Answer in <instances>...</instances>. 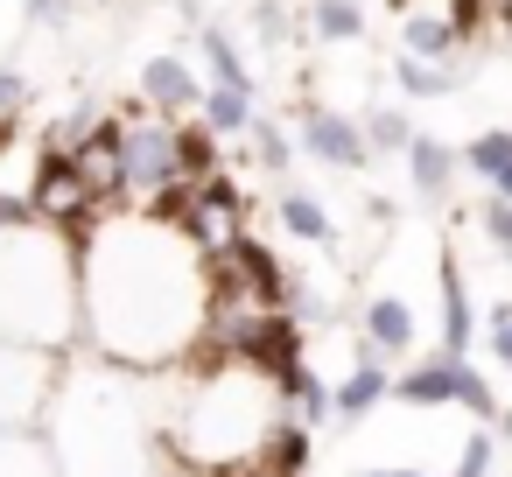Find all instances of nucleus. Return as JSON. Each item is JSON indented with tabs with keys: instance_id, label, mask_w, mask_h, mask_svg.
I'll return each instance as SVG.
<instances>
[{
	"instance_id": "obj_1",
	"label": "nucleus",
	"mask_w": 512,
	"mask_h": 477,
	"mask_svg": "<svg viewBox=\"0 0 512 477\" xmlns=\"http://www.w3.org/2000/svg\"><path fill=\"white\" fill-rule=\"evenodd\" d=\"M211 267L204 246L169 218H127L113 239L92 246L85 267V309L113 358L162 365L204 330Z\"/></svg>"
},
{
	"instance_id": "obj_2",
	"label": "nucleus",
	"mask_w": 512,
	"mask_h": 477,
	"mask_svg": "<svg viewBox=\"0 0 512 477\" xmlns=\"http://www.w3.org/2000/svg\"><path fill=\"white\" fill-rule=\"evenodd\" d=\"M120 183L127 190H169L183 183V162H176V127L169 120H127L120 127Z\"/></svg>"
},
{
	"instance_id": "obj_3",
	"label": "nucleus",
	"mask_w": 512,
	"mask_h": 477,
	"mask_svg": "<svg viewBox=\"0 0 512 477\" xmlns=\"http://www.w3.org/2000/svg\"><path fill=\"white\" fill-rule=\"evenodd\" d=\"M295 134H302V155H316L323 169H365V162H372V148H365V134H358L351 113L302 106V113H295Z\"/></svg>"
},
{
	"instance_id": "obj_4",
	"label": "nucleus",
	"mask_w": 512,
	"mask_h": 477,
	"mask_svg": "<svg viewBox=\"0 0 512 477\" xmlns=\"http://www.w3.org/2000/svg\"><path fill=\"white\" fill-rule=\"evenodd\" d=\"M50 393V365L29 344H0V421H29Z\"/></svg>"
},
{
	"instance_id": "obj_5",
	"label": "nucleus",
	"mask_w": 512,
	"mask_h": 477,
	"mask_svg": "<svg viewBox=\"0 0 512 477\" xmlns=\"http://www.w3.org/2000/svg\"><path fill=\"white\" fill-rule=\"evenodd\" d=\"M463 379H470V365L435 351V358H414V365L393 379V400H400V407H449V400L463 393Z\"/></svg>"
},
{
	"instance_id": "obj_6",
	"label": "nucleus",
	"mask_w": 512,
	"mask_h": 477,
	"mask_svg": "<svg viewBox=\"0 0 512 477\" xmlns=\"http://www.w3.org/2000/svg\"><path fill=\"white\" fill-rule=\"evenodd\" d=\"M400 162H407V183H414V197H421V204H442V197H449V183H456V169H463V162H456V148H449V141H435V134H414Z\"/></svg>"
},
{
	"instance_id": "obj_7",
	"label": "nucleus",
	"mask_w": 512,
	"mask_h": 477,
	"mask_svg": "<svg viewBox=\"0 0 512 477\" xmlns=\"http://www.w3.org/2000/svg\"><path fill=\"white\" fill-rule=\"evenodd\" d=\"M358 337L379 351V365L400 358V351H414V302H400V295H372L365 316H358Z\"/></svg>"
},
{
	"instance_id": "obj_8",
	"label": "nucleus",
	"mask_w": 512,
	"mask_h": 477,
	"mask_svg": "<svg viewBox=\"0 0 512 477\" xmlns=\"http://www.w3.org/2000/svg\"><path fill=\"white\" fill-rule=\"evenodd\" d=\"M141 99H148L155 113H190V106L204 99V85H197V71H190L183 57H148V64H141Z\"/></svg>"
},
{
	"instance_id": "obj_9",
	"label": "nucleus",
	"mask_w": 512,
	"mask_h": 477,
	"mask_svg": "<svg viewBox=\"0 0 512 477\" xmlns=\"http://www.w3.org/2000/svg\"><path fill=\"white\" fill-rule=\"evenodd\" d=\"M435 281H442V358H463L470 351V295H463V267H456L449 246H442Z\"/></svg>"
},
{
	"instance_id": "obj_10",
	"label": "nucleus",
	"mask_w": 512,
	"mask_h": 477,
	"mask_svg": "<svg viewBox=\"0 0 512 477\" xmlns=\"http://www.w3.org/2000/svg\"><path fill=\"white\" fill-rule=\"evenodd\" d=\"M379 400H393V372L386 365H351L344 386H330V414L337 421H365Z\"/></svg>"
},
{
	"instance_id": "obj_11",
	"label": "nucleus",
	"mask_w": 512,
	"mask_h": 477,
	"mask_svg": "<svg viewBox=\"0 0 512 477\" xmlns=\"http://www.w3.org/2000/svg\"><path fill=\"white\" fill-rule=\"evenodd\" d=\"M456 43H463V36H456V22H449V15H428V8L400 15V57H428V64H442Z\"/></svg>"
},
{
	"instance_id": "obj_12",
	"label": "nucleus",
	"mask_w": 512,
	"mask_h": 477,
	"mask_svg": "<svg viewBox=\"0 0 512 477\" xmlns=\"http://www.w3.org/2000/svg\"><path fill=\"white\" fill-rule=\"evenodd\" d=\"M393 85L407 99H449L463 85V71L456 64H428V57H393Z\"/></svg>"
},
{
	"instance_id": "obj_13",
	"label": "nucleus",
	"mask_w": 512,
	"mask_h": 477,
	"mask_svg": "<svg viewBox=\"0 0 512 477\" xmlns=\"http://www.w3.org/2000/svg\"><path fill=\"white\" fill-rule=\"evenodd\" d=\"M253 92H225V85H211L204 99H197V120H204V134H246L253 127Z\"/></svg>"
},
{
	"instance_id": "obj_14",
	"label": "nucleus",
	"mask_w": 512,
	"mask_h": 477,
	"mask_svg": "<svg viewBox=\"0 0 512 477\" xmlns=\"http://www.w3.org/2000/svg\"><path fill=\"white\" fill-rule=\"evenodd\" d=\"M204 64H211V85H225V92H253V71H246L239 43H232L225 29H211V22H204Z\"/></svg>"
},
{
	"instance_id": "obj_15",
	"label": "nucleus",
	"mask_w": 512,
	"mask_h": 477,
	"mask_svg": "<svg viewBox=\"0 0 512 477\" xmlns=\"http://www.w3.org/2000/svg\"><path fill=\"white\" fill-rule=\"evenodd\" d=\"M281 225H288L295 239H309V246H330V239H337L330 211H323L309 190H281Z\"/></svg>"
},
{
	"instance_id": "obj_16",
	"label": "nucleus",
	"mask_w": 512,
	"mask_h": 477,
	"mask_svg": "<svg viewBox=\"0 0 512 477\" xmlns=\"http://www.w3.org/2000/svg\"><path fill=\"white\" fill-rule=\"evenodd\" d=\"M358 134H365V148H379V155H407V141H414V120H407L400 106H365Z\"/></svg>"
},
{
	"instance_id": "obj_17",
	"label": "nucleus",
	"mask_w": 512,
	"mask_h": 477,
	"mask_svg": "<svg viewBox=\"0 0 512 477\" xmlns=\"http://www.w3.org/2000/svg\"><path fill=\"white\" fill-rule=\"evenodd\" d=\"M309 29L323 43H358L365 36V8L358 0H309Z\"/></svg>"
},
{
	"instance_id": "obj_18",
	"label": "nucleus",
	"mask_w": 512,
	"mask_h": 477,
	"mask_svg": "<svg viewBox=\"0 0 512 477\" xmlns=\"http://www.w3.org/2000/svg\"><path fill=\"white\" fill-rule=\"evenodd\" d=\"M456 162H463L477 183H498V176H505V162H512V127H484V134H477Z\"/></svg>"
},
{
	"instance_id": "obj_19",
	"label": "nucleus",
	"mask_w": 512,
	"mask_h": 477,
	"mask_svg": "<svg viewBox=\"0 0 512 477\" xmlns=\"http://www.w3.org/2000/svg\"><path fill=\"white\" fill-rule=\"evenodd\" d=\"M274 386H281V393H288V400L302 407V428H316V421L330 414V386H323V379H316L309 365H295V372H288V379H274Z\"/></svg>"
},
{
	"instance_id": "obj_20",
	"label": "nucleus",
	"mask_w": 512,
	"mask_h": 477,
	"mask_svg": "<svg viewBox=\"0 0 512 477\" xmlns=\"http://www.w3.org/2000/svg\"><path fill=\"white\" fill-rule=\"evenodd\" d=\"M246 134H253V148H260V169H288V155H295V148H288V134H281L267 113H253V127H246Z\"/></svg>"
},
{
	"instance_id": "obj_21",
	"label": "nucleus",
	"mask_w": 512,
	"mask_h": 477,
	"mask_svg": "<svg viewBox=\"0 0 512 477\" xmlns=\"http://www.w3.org/2000/svg\"><path fill=\"white\" fill-rule=\"evenodd\" d=\"M477 225H484V239H491V246L512 260V204H505V197H491V204L477 211Z\"/></svg>"
},
{
	"instance_id": "obj_22",
	"label": "nucleus",
	"mask_w": 512,
	"mask_h": 477,
	"mask_svg": "<svg viewBox=\"0 0 512 477\" xmlns=\"http://www.w3.org/2000/svg\"><path fill=\"white\" fill-rule=\"evenodd\" d=\"M491 456H498V435H470L456 456V477H491Z\"/></svg>"
},
{
	"instance_id": "obj_23",
	"label": "nucleus",
	"mask_w": 512,
	"mask_h": 477,
	"mask_svg": "<svg viewBox=\"0 0 512 477\" xmlns=\"http://www.w3.org/2000/svg\"><path fill=\"white\" fill-rule=\"evenodd\" d=\"M484 323H491V358H498V365H512V302H491V316H484Z\"/></svg>"
},
{
	"instance_id": "obj_24",
	"label": "nucleus",
	"mask_w": 512,
	"mask_h": 477,
	"mask_svg": "<svg viewBox=\"0 0 512 477\" xmlns=\"http://www.w3.org/2000/svg\"><path fill=\"white\" fill-rule=\"evenodd\" d=\"M29 106V78L22 71H0V120H15Z\"/></svg>"
},
{
	"instance_id": "obj_25",
	"label": "nucleus",
	"mask_w": 512,
	"mask_h": 477,
	"mask_svg": "<svg viewBox=\"0 0 512 477\" xmlns=\"http://www.w3.org/2000/svg\"><path fill=\"white\" fill-rule=\"evenodd\" d=\"M22 15H29V22H50V29H57V22L71 15V0H22Z\"/></svg>"
},
{
	"instance_id": "obj_26",
	"label": "nucleus",
	"mask_w": 512,
	"mask_h": 477,
	"mask_svg": "<svg viewBox=\"0 0 512 477\" xmlns=\"http://www.w3.org/2000/svg\"><path fill=\"white\" fill-rule=\"evenodd\" d=\"M491 197H505V204H512V162H505V176L491 183Z\"/></svg>"
},
{
	"instance_id": "obj_27",
	"label": "nucleus",
	"mask_w": 512,
	"mask_h": 477,
	"mask_svg": "<svg viewBox=\"0 0 512 477\" xmlns=\"http://www.w3.org/2000/svg\"><path fill=\"white\" fill-rule=\"evenodd\" d=\"M491 428H498V435L512 442V407H498V421H491Z\"/></svg>"
},
{
	"instance_id": "obj_28",
	"label": "nucleus",
	"mask_w": 512,
	"mask_h": 477,
	"mask_svg": "<svg viewBox=\"0 0 512 477\" xmlns=\"http://www.w3.org/2000/svg\"><path fill=\"white\" fill-rule=\"evenodd\" d=\"M365 477H421V470H365Z\"/></svg>"
}]
</instances>
